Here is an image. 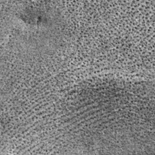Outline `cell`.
Segmentation results:
<instances>
[{
  "instance_id": "cell-1",
  "label": "cell",
  "mask_w": 155,
  "mask_h": 155,
  "mask_svg": "<svg viewBox=\"0 0 155 155\" xmlns=\"http://www.w3.org/2000/svg\"><path fill=\"white\" fill-rule=\"evenodd\" d=\"M62 18L53 7L27 5L15 16V38L19 48L31 53H48L54 48L62 31Z\"/></svg>"
}]
</instances>
